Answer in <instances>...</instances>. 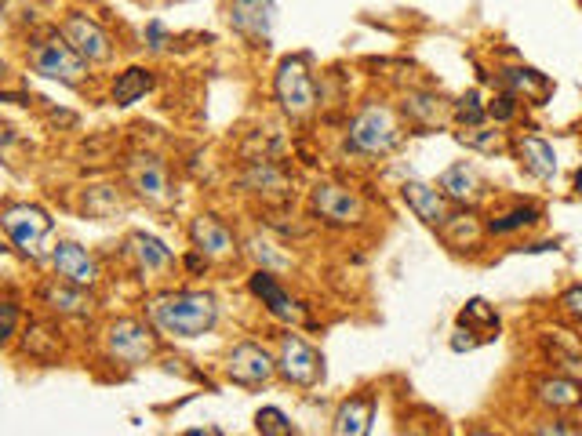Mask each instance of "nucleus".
I'll return each instance as SVG.
<instances>
[{
    "mask_svg": "<svg viewBox=\"0 0 582 436\" xmlns=\"http://www.w3.org/2000/svg\"><path fill=\"white\" fill-rule=\"evenodd\" d=\"M150 320L171 338H197L215 327L219 302L208 291H168L150 302Z\"/></svg>",
    "mask_w": 582,
    "mask_h": 436,
    "instance_id": "1",
    "label": "nucleus"
},
{
    "mask_svg": "<svg viewBox=\"0 0 582 436\" xmlns=\"http://www.w3.org/2000/svg\"><path fill=\"white\" fill-rule=\"evenodd\" d=\"M401 142V124L393 117L390 106L382 102H368V106L353 117L350 124V146L364 157H382Z\"/></svg>",
    "mask_w": 582,
    "mask_h": 436,
    "instance_id": "2",
    "label": "nucleus"
},
{
    "mask_svg": "<svg viewBox=\"0 0 582 436\" xmlns=\"http://www.w3.org/2000/svg\"><path fill=\"white\" fill-rule=\"evenodd\" d=\"M0 226L8 233V240L22 251L26 258H44V244H48L51 229V215L37 204H8L4 215H0Z\"/></svg>",
    "mask_w": 582,
    "mask_h": 436,
    "instance_id": "3",
    "label": "nucleus"
},
{
    "mask_svg": "<svg viewBox=\"0 0 582 436\" xmlns=\"http://www.w3.org/2000/svg\"><path fill=\"white\" fill-rule=\"evenodd\" d=\"M30 66L41 77L48 80H62V84H81L88 77V59H84L81 51L73 48L66 37H44V40H33L30 48Z\"/></svg>",
    "mask_w": 582,
    "mask_h": 436,
    "instance_id": "4",
    "label": "nucleus"
},
{
    "mask_svg": "<svg viewBox=\"0 0 582 436\" xmlns=\"http://www.w3.org/2000/svg\"><path fill=\"white\" fill-rule=\"evenodd\" d=\"M273 95H277L288 117H306L317 102V84H313V73L306 70V62L284 59L277 66V77H273Z\"/></svg>",
    "mask_w": 582,
    "mask_h": 436,
    "instance_id": "5",
    "label": "nucleus"
},
{
    "mask_svg": "<svg viewBox=\"0 0 582 436\" xmlns=\"http://www.w3.org/2000/svg\"><path fill=\"white\" fill-rule=\"evenodd\" d=\"M277 371H281V378L284 382H291V386L310 389V386L321 382L324 360H321V353L306 342V338L284 335L281 338V357H277Z\"/></svg>",
    "mask_w": 582,
    "mask_h": 436,
    "instance_id": "6",
    "label": "nucleus"
},
{
    "mask_svg": "<svg viewBox=\"0 0 582 436\" xmlns=\"http://www.w3.org/2000/svg\"><path fill=\"white\" fill-rule=\"evenodd\" d=\"M106 349L121 364H146L153 357V331L135 317L113 320L106 331Z\"/></svg>",
    "mask_w": 582,
    "mask_h": 436,
    "instance_id": "7",
    "label": "nucleus"
},
{
    "mask_svg": "<svg viewBox=\"0 0 582 436\" xmlns=\"http://www.w3.org/2000/svg\"><path fill=\"white\" fill-rule=\"evenodd\" d=\"M310 204L328 226H357V222L364 218L361 197L350 193L346 186H335V182H321V186L313 189Z\"/></svg>",
    "mask_w": 582,
    "mask_h": 436,
    "instance_id": "8",
    "label": "nucleus"
},
{
    "mask_svg": "<svg viewBox=\"0 0 582 436\" xmlns=\"http://www.w3.org/2000/svg\"><path fill=\"white\" fill-rule=\"evenodd\" d=\"M226 375L237 386H262V382H270L277 375V360L259 342H241V346H233L230 360H226Z\"/></svg>",
    "mask_w": 582,
    "mask_h": 436,
    "instance_id": "9",
    "label": "nucleus"
},
{
    "mask_svg": "<svg viewBox=\"0 0 582 436\" xmlns=\"http://www.w3.org/2000/svg\"><path fill=\"white\" fill-rule=\"evenodd\" d=\"M273 22H277V4L273 0H233L230 4V26L241 37L255 40V44L270 40Z\"/></svg>",
    "mask_w": 582,
    "mask_h": 436,
    "instance_id": "10",
    "label": "nucleus"
},
{
    "mask_svg": "<svg viewBox=\"0 0 582 436\" xmlns=\"http://www.w3.org/2000/svg\"><path fill=\"white\" fill-rule=\"evenodd\" d=\"M248 288L255 298H262V306L270 309L277 320H288V324H302L306 320V309H302L299 298H291L288 291L281 288V280L273 277L270 269H259V273H251Z\"/></svg>",
    "mask_w": 582,
    "mask_h": 436,
    "instance_id": "11",
    "label": "nucleus"
},
{
    "mask_svg": "<svg viewBox=\"0 0 582 436\" xmlns=\"http://www.w3.org/2000/svg\"><path fill=\"white\" fill-rule=\"evenodd\" d=\"M62 37L70 40L73 48L81 51L88 62H106L113 55L110 33L102 30L95 19H88V15H66V22H62Z\"/></svg>",
    "mask_w": 582,
    "mask_h": 436,
    "instance_id": "12",
    "label": "nucleus"
},
{
    "mask_svg": "<svg viewBox=\"0 0 582 436\" xmlns=\"http://www.w3.org/2000/svg\"><path fill=\"white\" fill-rule=\"evenodd\" d=\"M51 266H55V273H59L62 280H70L77 288H91V284L99 280L95 258H91L77 240H59V244L51 248Z\"/></svg>",
    "mask_w": 582,
    "mask_h": 436,
    "instance_id": "13",
    "label": "nucleus"
},
{
    "mask_svg": "<svg viewBox=\"0 0 582 436\" xmlns=\"http://www.w3.org/2000/svg\"><path fill=\"white\" fill-rule=\"evenodd\" d=\"M131 186L146 204H157V208H168L175 200V189L168 182V171L157 157H135L131 164Z\"/></svg>",
    "mask_w": 582,
    "mask_h": 436,
    "instance_id": "14",
    "label": "nucleus"
},
{
    "mask_svg": "<svg viewBox=\"0 0 582 436\" xmlns=\"http://www.w3.org/2000/svg\"><path fill=\"white\" fill-rule=\"evenodd\" d=\"M401 197L404 204L415 211V215L426 222V226H448V204H444V193L430 182H419V179H408L401 186Z\"/></svg>",
    "mask_w": 582,
    "mask_h": 436,
    "instance_id": "15",
    "label": "nucleus"
},
{
    "mask_svg": "<svg viewBox=\"0 0 582 436\" xmlns=\"http://www.w3.org/2000/svg\"><path fill=\"white\" fill-rule=\"evenodd\" d=\"M41 302L51 309V313H59V317H88L91 313V295L84 288H77V284H70V280H51V284H44L41 288Z\"/></svg>",
    "mask_w": 582,
    "mask_h": 436,
    "instance_id": "16",
    "label": "nucleus"
},
{
    "mask_svg": "<svg viewBox=\"0 0 582 436\" xmlns=\"http://www.w3.org/2000/svg\"><path fill=\"white\" fill-rule=\"evenodd\" d=\"M372 422H375V397L372 393H361V397H350L335 411L332 436H368L372 433Z\"/></svg>",
    "mask_w": 582,
    "mask_h": 436,
    "instance_id": "17",
    "label": "nucleus"
},
{
    "mask_svg": "<svg viewBox=\"0 0 582 436\" xmlns=\"http://www.w3.org/2000/svg\"><path fill=\"white\" fill-rule=\"evenodd\" d=\"M499 80H502V88L510 91V95H517V99H524V102H546L550 99V91H553L550 77L539 73V70H532V66L502 70Z\"/></svg>",
    "mask_w": 582,
    "mask_h": 436,
    "instance_id": "18",
    "label": "nucleus"
},
{
    "mask_svg": "<svg viewBox=\"0 0 582 436\" xmlns=\"http://www.w3.org/2000/svg\"><path fill=\"white\" fill-rule=\"evenodd\" d=\"M517 157H521L524 171L535 175L539 182H550L557 175V153H553L550 142L535 139V135H521L517 139Z\"/></svg>",
    "mask_w": 582,
    "mask_h": 436,
    "instance_id": "19",
    "label": "nucleus"
},
{
    "mask_svg": "<svg viewBox=\"0 0 582 436\" xmlns=\"http://www.w3.org/2000/svg\"><path fill=\"white\" fill-rule=\"evenodd\" d=\"M190 237H193V244H197V251H204V258L208 255H230L233 251V233L222 226L215 215H197L193 218Z\"/></svg>",
    "mask_w": 582,
    "mask_h": 436,
    "instance_id": "20",
    "label": "nucleus"
},
{
    "mask_svg": "<svg viewBox=\"0 0 582 436\" xmlns=\"http://www.w3.org/2000/svg\"><path fill=\"white\" fill-rule=\"evenodd\" d=\"M128 251L139 258V266L146 269V273H161V269L171 266V248L164 244L161 237L146 233V229L128 233Z\"/></svg>",
    "mask_w": 582,
    "mask_h": 436,
    "instance_id": "21",
    "label": "nucleus"
},
{
    "mask_svg": "<svg viewBox=\"0 0 582 436\" xmlns=\"http://www.w3.org/2000/svg\"><path fill=\"white\" fill-rule=\"evenodd\" d=\"M535 397L546 407H553V411H568V407L582 404V386L568 375L539 378V382H535Z\"/></svg>",
    "mask_w": 582,
    "mask_h": 436,
    "instance_id": "22",
    "label": "nucleus"
},
{
    "mask_svg": "<svg viewBox=\"0 0 582 436\" xmlns=\"http://www.w3.org/2000/svg\"><path fill=\"white\" fill-rule=\"evenodd\" d=\"M437 186H441L444 197L459 200V204H473V200L481 197V179H477V171H473L466 160H462V164H452V168L444 171Z\"/></svg>",
    "mask_w": 582,
    "mask_h": 436,
    "instance_id": "23",
    "label": "nucleus"
},
{
    "mask_svg": "<svg viewBox=\"0 0 582 436\" xmlns=\"http://www.w3.org/2000/svg\"><path fill=\"white\" fill-rule=\"evenodd\" d=\"M241 186L251 193H277V197H288V175H284L273 160H251V168L241 175Z\"/></svg>",
    "mask_w": 582,
    "mask_h": 436,
    "instance_id": "24",
    "label": "nucleus"
},
{
    "mask_svg": "<svg viewBox=\"0 0 582 436\" xmlns=\"http://www.w3.org/2000/svg\"><path fill=\"white\" fill-rule=\"evenodd\" d=\"M150 88H153L150 70L131 66V70H124L121 77L113 80V102H117V106H131V102H139Z\"/></svg>",
    "mask_w": 582,
    "mask_h": 436,
    "instance_id": "25",
    "label": "nucleus"
},
{
    "mask_svg": "<svg viewBox=\"0 0 582 436\" xmlns=\"http://www.w3.org/2000/svg\"><path fill=\"white\" fill-rule=\"evenodd\" d=\"M22 349H26L33 360H44V364H48V360L59 357V335L44 324H30L26 327V338H22Z\"/></svg>",
    "mask_w": 582,
    "mask_h": 436,
    "instance_id": "26",
    "label": "nucleus"
},
{
    "mask_svg": "<svg viewBox=\"0 0 582 436\" xmlns=\"http://www.w3.org/2000/svg\"><path fill=\"white\" fill-rule=\"evenodd\" d=\"M542 218V211L535 208V204H528V208H513L510 215H499L488 222V233H495V237H506V233H517V229L524 226H535Z\"/></svg>",
    "mask_w": 582,
    "mask_h": 436,
    "instance_id": "27",
    "label": "nucleus"
},
{
    "mask_svg": "<svg viewBox=\"0 0 582 436\" xmlns=\"http://www.w3.org/2000/svg\"><path fill=\"white\" fill-rule=\"evenodd\" d=\"M484 117H488V106L481 102V95H477V91H466V95L455 102V120H459V124H466V128H481Z\"/></svg>",
    "mask_w": 582,
    "mask_h": 436,
    "instance_id": "28",
    "label": "nucleus"
},
{
    "mask_svg": "<svg viewBox=\"0 0 582 436\" xmlns=\"http://www.w3.org/2000/svg\"><path fill=\"white\" fill-rule=\"evenodd\" d=\"M255 429H259V436H295V429H291L288 415H284L281 407H262L259 415H255Z\"/></svg>",
    "mask_w": 582,
    "mask_h": 436,
    "instance_id": "29",
    "label": "nucleus"
},
{
    "mask_svg": "<svg viewBox=\"0 0 582 436\" xmlns=\"http://www.w3.org/2000/svg\"><path fill=\"white\" fill-rule=\"evenodd\" d=\"M441 99H433V95H408L404 109H408V117L419 120V124H437L441 120Z\"/></svg>",
    "mask_w": 582,
    "mask_h": 436,
    "instance_id": "30",
    "label": "nucleus"
},
{
    "mask_svg": "<svg viewBox=\"0 0 582 436\" xmlns=\"http://www.w3.org/2000/svg\"><path fill=\"white\" fill-rule=\"evenodd\" d=\"M462 324H484V327H499V313H495L484 298H470L466 309H462Z\"/></svg>",
    "mask_w": 582,
    "mask_h": 436,
    "instance_id": "31",
    "label": "nucleus"
},
{
    "mask_svg": "<svg viewBox=\"0 0 582 436\" xmlns=\"http://www.w3.org/2000/svg\"><path fill=\"white\" fill-rule=\"evenodd\" d=\"M513 113H517V95H510V91H502L499 99L488 102V117H495L499 124L513 120Z\"/></svg>",
    "mask_w": 582,
    "mask_h": 436,
    "instance_id": "32",
    "label": "nucleus"
},
{
    "mask_svg": "<svg viewBox=\"0 0 582 436\" xmlns=\"http://www.w3.org/2000/svg\"><path fill=\"white\" fill-rule=\"evenodd\" d=\"M462 142L473 149H495L499 146V131H481V128H473L462 135Z\"/></svg>",
    "mask_w": 582,
    "mask_h": 436,
    "instance_id": "33",
    "label": "nucleus"
},
{
    "mask_svg": "<svg viewBox=\"0 0 582 436\" xmlns=\"http://www.w3.org/2000/svg\"><path fill=\"white\" fill-rule=\"evenodd\" d=\"M251 251H255V258L259 262H266L270 269H284L288 266V258H281L277 251H273V244H262V240H251Z\"/></svg>",
    "mask_w": 582,
    "mask_h": 436,
    "instance_id": "34",
    "label": "nucleus"
},
{
    "mask_svg": "<svg viewBox=\"0 0 582 436\" xmlns=\"http://www.w3.org/2000/svg\"><path fill=\"white\" fill-rule=\"evenodd\" d=\"M473 335H477L473 327H459V331H455V338H452V349H455V353H466V349H477V346H481V338H473Z\"/></svg>",
    "mask_w": 582,
    "mask_h": 436,
    "instance_id": "35",
    "label": "nucleus"
},
{
    "mask_svg": "<svg viewBox=\"0 0 582 436\" xmlns=\"http://www.w3.org/2000/svg\"><path fill=\"white\" fill-rule=\"evenodd\" d=\"M561 306L568 309L572 317H579V320H582V284H579V288H572V291H564Z\"/></svg>",
    "mask_w": 582,
    "mask_h": 436,
    "instance_id": "36",
    "label": "nucleus"
},
{
    "mask_svg": "<svg viewBox=\"0 0 582 436\" xmlns=\"http://www.w3.org/2000/svg\"><path fill=\"white\" fill-rule=\"evenodd\" d=\"M150 48H153V51L168 48V33H164L161 22H150Z\"/></svg>",
    "mask_w": 582,
    "mask_h": 436,
    "instance_id": "37",
    "label": "nucleus"
},
{
    "mask_svg": "<svg viewBox=\"0 0 582 436\" xmlns=\"http://www.w3.org/2000/svg\"><path fill=\"white\" fill-rule=\"evenodd\" d=\"M15 320H19V313H15V302H4V338L15 335Z\"/></svg>",
    "mask_w": 582,
    "mask_h": 436,
    "instance_id": "38",
    "label": "nucleus"
},
{
    "mask_svg": "<svg viewBox=\"0 0 582 436\" xmlns=\"http://www.w3.org/2000/svg\"><path fill=\"white\" fill-rule=\"evenodd\" d=\"M539 436H582V433H575V429L561 426V422H546V426L539 429Z\"/></svg>",
    "mask_w": 582,
    "mask_h": 436,
    "instance_id": "39",
    "label": "nucleus"
},
{
    "mask_svg": "<svg viewBox=\"0 0 582 436\" xmlns=\"http://www.w3.org/2000/svg\"><path fill=\"white\" fill-rule=\"evenodd\" d=\"M186 436H222L219 429H193V433H186Z\"/></svg>",
    "mask_w": 582,
    "mask_h": 436,
    "instance_id": "40",
    "label": "nucleus"
},
{
    "mask_svg": "<svg viewBox=\"0 0 582 436\" xmlns=\"http://www.w3.org/2000/svg\"><path fill=\"white\" fill-rule=\"evenodd\" d=\"M575 189H579V193H582V168L575 171Z\"/></svg>",
    "mask_w": 582,
    "mask_h": 436,
    "instance_id": "41",
    "label": "nucleus"
},
{
    "mask_svg": "<svg viewBox=\"0 0 582 436\" xmlns=\"http://www.w3.org/2000/svg\"><path fill=\"white\" fill-rule=\"evenodd\" d=\"M470 436H495V433H470Z\"/></svg>",
    "mask_w": 582,
    "mask_h": 436,
    "instance_id": "42",
    "label": "nucleus"
}]
</instances>
